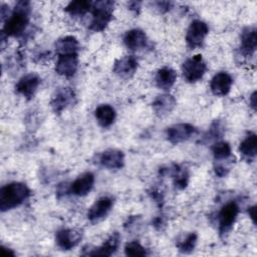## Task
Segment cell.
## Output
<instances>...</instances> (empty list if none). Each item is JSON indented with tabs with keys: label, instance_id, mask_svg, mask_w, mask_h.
Returning <instances> with one entry per match:
<instances>
[{
	"label": "cell",
	"instance_id": "10",
	"mask_svg": "<svg viewBox=\"0 0 257 257\" xmlns=\"http://www.w3.org/2000/svg\"><path fill=\"white\" fill-rule=\"evenodd\" d=\"M82 239V233L79 230L65 228L56 232L55 242L62 250H71L76 247Z\"/></svg>",
	"mask_w": 257,
	"mask_h": 257
},
{
	"label": "cell",
	"instance_id": "14",
	"mask_svg": "<svg viewBox=\"0 0 257 257\" xmlns=\"http://www.w3.org/2000/svg\"><path fill=\"white\" fill-rule=\"evenodd\" d=\"M138 69V60L134 55H126L115 60L112 71L120 78H131Z\"/></svg>",
	"mask_w": 257,
	"mask_h": 257
},
{
	"label": "cell",
	"instance_id": "27",
	"mask_svg": "<svg viewBox=\"0 0 257 257\" xmlns=\"http://www.w3.org/2000/svg\"><path fill=\"white\" fill-rule=\"evenodd\" d=\"M212 154L215 161H224L231 158V147L227 142H217L212 147Z\"/></svg>",
	"mask_w": 257,
	"mask_h": 257
},
{
	"label": "cell",
	"instance_id": "3",
	"mask_svg": "<svg viewBox=\"0 0 257 257\" xmlns=\"http://www.w3.org/2000/svg\"><path fill=\"white\" fill-rule=\"evenodd\" d=\"M114 2L108 0L96 1L92 3V18L89 29L94 32H100L106 28L112 19V10Z\"/></svg>",
	"mask_w": 257,
	"mask_h": 257
},
{
	"label": "cell",
	"instance_id": "36",
	"mask_svg": "<svg viewBox=\"0 0 257 257\" xmlns=\"http://www.w3.org/2000/svg\"><path fill=\"white\" fill-rule=\"evenodd\" d=\"M1 253L4 256H15V253L11 249L6 248L4 246H1Z\"/></svg>",
	"mask_w": 257,
	"mask_h": 257
},
{
	"label": "cell",
	"instance_id": "11",
	"mask_svg": "<svg viewBox=\"0 0 257 257\" xmlns=\"http://www.w3.org/2000/svg\"><path fill=\"white\" fill-rule=\"evenodd\" d=\"M97 164L107 170H119L124 165V155L116 149H108L97 156Z\"/></svg>",
	"mask_w": 257,
	"mask_h": 257
},
{
	"label": "cell",
	"instance_id": "5",
	"mask_svg": "<svg viewBox=\"0 0 257 257\" xmlns=\"http://www.w3.org/2000/svg\"><path fill=\"white\" fill-rule=\"evenodd\" d=\"M238 214H239V206L235 201H230L221 208L218 214L219 232L221 235L228 233L232 229Z\"/></svg>",
	"mask_w": 257,
	"mask_h": 257
},
{
	"label": "cell",
	"instance_id": "20",
	"mask_svg": "<svg viewBox=\"0 0 257 257\" xmlns=\"http://www.w3.org/2000/svg\"><path fill=\"white\" fill-rule=\"evenodd\" d=\"M257 46V31L255 27H247L241 33L240 50L245 56H251Z\"/></svg>",
	"mask_w": 257,
	"mask_h": 257
},
{
	"label": "cell",
	"instance_id": "28",
	"mask_svg": "<svg viewBox=\"0 0 257 257\" xmlns=\"http://www.w3.org/2000/svg\"><path fill=\"white\" fill-rule=\"evenodd\" d=\"M124 254L131 257H141L148 254L146 248L138 241H131L124 246Z\"/></svg>",
	"mask_w": 257,
	"mask_h": 257
},
{
	"label": "cell",
	"instance_id": "24",
	"mask_svg": "<svg viewBox=\"0 0 257 257\" xmlns=\"http://www.w3.org/2000/svg\"><path fill=\"white\" fill-rule=\"evenodd\" d=\"M240 154L247 160L253 161L257 154V136L255 133H249L239 146Z\"/></svg>",
	"mask_w": 257,
	"mask_h": 257
},
{
	"label": "cell",
	"instance_id": "8",
	"mask_svg": "<svg viewBox=\"0 0 257 257\" xmlns=\"http://www.w3.org/2000/svg\"><path fill=\"white\" fill-rule=\"evenodd\" d=\"M114 200L110 196H102L98 198L88 209L87 219L91 223L98 222L105 218L113 207Z\"/></svg>",
	"mask_w": 257,
	"mask_h": 257
},
{
	"label": "cell",
	"instance_id": "12",
	"mask_svg": "<svg viewBox=\"0 0 257 257\" xmlns=\"http://www.w3.org/2000/svg\"><path fill=\"white\" fill-rule=\"evenodd\" d=\"M40 82L41 79L37 74L27 73L17 81L15 84V90L26 99H31L38 89Z\"/></svg>",
	"mask_w": 257,
	"mask_h": 257
},
{
	"label": "cell",
	"instance_id": "19",
	"mask_svg": "<svg viewBox=\"0 0 257 257\" xmlns=\"http://www.w3.org/2000/svg\"><path fill=\"white\" fill-rule=\"evenodd\" d=\"M175 106H176V99L173 95L169 93L158 95L152 103L153 110L158 116H165L171 113V111L175 108Z\"/></svg>",
	"mask_w": 257,
	"mask_h": 257
},
{
	"label": "cell",
	"instance_id": "33",
	"mask_svg": "<svg viewBox=\"0 0 257 257\" xmlns=\"http://www.w3.org/2000/svg\"><path fill=\"white\" fill-rule=\"evenodd\" d=\"M141 4H142V2L132 1V2L128 3V7H130L131 10H133V11L139 13V11H140V9H141Z\"/></svg>",
	"mask_w": 257,
	"mask_h": 257
},
{
	"label": "cell",
	"instance_id": "32",
	"mask_svg": "<svg viewBox=\"0 0 257 257\" xmlns=\"http://www.w3.org/2000/svg\"><path fill=\"white\" fill-rule=\"evenodd\" d=\"M9 7H7L6 5L2 4L1 5V18H2V21H6L8 19V17L10 16L11 13H9Z\"/></svg>",
	"mask_w": 257,
	"mask_h": 257
},
{
	"label": "cell",
	"instance_id": "21",
	"mask_svg": "<svg viewBox=\"0 0 257 257\" xmlns=\"http://www.w3.org/2000/svg\"><path fill=\"white\" fill-rule=\"evenodd\" d=\"M176 80L177 73L172 67L169 66H165L159 69L155 76L156 85L163 90H169L175 84Z\"/></svg>",
	"mask_w": 257,
	"mask_h": 257
},
{
	"label": "cell",
	"instance_id": "9",
	"mask_svg": "<svg viewBox=\"0 0 257 257\" xmlns=\"http://www.w3.org/2000/svg\"><path fill=\"white\" fill-rule=\"evenodd\" d=\"M76 102V95L72 88L62 87L59 88L50 100V105L54 112L60 113L65 108L73 105Z\"/></svg>",
	"mask_w": 257,
	"mask_h": 257
},
{
	"label": "cell",
	"instance_id": "13",
	"mask_svg": "<svg viewBox=\"0 0 257 257\" xmlns=\"http://www.w3.org/2000/svg\"><path fill=\"white\" fill-rule=\"evenodd\" d=\"M120 236L117 232H113L100 246L94 247L92 249H87L83 252V255L87 256H110L116 252L119 247Z\"/></svg>",
	"mask_w": 257,
	"mask_h": 257
},
{
	"label": "cell",
	"instance_id": "6",
	"mask_svg": "<svg viewBox=\"0 0 257 257\" xmlns=\"http://www.w3.org/2000/svg\"><path fill=\"white\" fill-rule=\"evenodd\" d=\"M197 133L198 130L193 124L181 122L169 126L166 131V136L171 144L179 145L190 140Z\"/></svg>",
	"mask_w": 257,
	"mask_h": 257
},
{
	"label": "cell",
	"instance_id": "15",
	"mask_svg": "<svg viewBox=\"0 0 257 257\" xmlns=\"http://www.w3.org/2000/svg\"><path fill=\"white\" fill-rule=\"evenodd\" d=\"M78 68L77 54L59 55L55 64V71L57 74L64 77H71L75 74Z\"/></svg>",
	"mask_w": 257,
	"mask_h": 257
},
{
	"label": "cell",
	"instance_id": "22",
	"mask_svg": "<svg viewBox=\"0 0 257 257\" xmlns=\"http://www.w3.org/2000/svg\"><path fill=\"white\" fill-rule=\"evenodd\" d=\"M78 47L79 44L77 39L71 35L59 38L54 44L55 52L58 56L66 54H77Z\"/></svg>",
	"mask_w": 257,
	"mask_h": 257
},
{
	"label": "cell",
	"instance_id": "25",
	"mask_svg": "<svg viewBox=\"0 0 257 257\" xmlns=\"http://www.w3.org/2000/svg\"><path fill=\"white\" fill-rule=\"evenodd\" d=\"M92 7V2L86 0L71 1L65 7V11L71 16H82Z\"/></svg>",
	"mask_w": 257,
	"mask_h": 257
},
{
	"label": "cell",
	"instance_id": "35",
	"mask_svg": "<svg viewBox=\"0 0 257 257\" xmlns=\"http://www.w3.org/2000/svg\"><path fill=\"white\" fill-rule=\"evenodd\" d=\"M249 103H250L251 108H252L254 111H256V91H254V92L251 94V96H250V98H249Z\"/></svg>",
	"mask_w": 257,
	"mask_h": 257
},
{
	"label": "cell",
	"instance_id": "4",
	"mask_svg": "<svg viewBox=\"0 0 257 257\" xmlns=\"http://www.w3.org/2000/svg\"><path fill=\"white\" fill-rule=\"evenodd\" d=\"M207 70V64L201 54H196L188 58L182 65L183 76L186 81L194 83L199 81Z\"/></svg>",
	"mask_w": 257,
	"mask_h": 257
},
{
	"label": "cell",
	"instance_id": "34",
	"mask_svg": "<svg viewBox=\"0 0 257 257\" xmlns=\"http://www.w3.org/2000/svg\"><path fill=\"white\" fill-rule=\"evenodd\" d=\"M248 214H249V217L251 218L252 222L254 224H256V206H252L248 209Z\"/></svg>",
	"mask_w": 257,
	"mask_h": 257
},
{
	"label": "cell",
	"instance_id": "16",
	"mask_svg": "<svg viewBox=\"0 0 257 257\" xmlns=\"http://www.w3.org/2000/svg\"><path fill=\"white\" fill-rule=\"evenodd\" d=\"M233 83L232 76L225 72L221 71L216 73L210 82V89L214 95L225 96L229 93Z\"/></svg>",
	"mask_w": 257,
	"mask_h": 257
},
{
	"label": "cell",
	"instance_id": "26",
	"mask_svg": "<svg viewBox=\"0 0 257 257\" xmlns=\"http://www.w3.org/2000/svg\"><path fill=\"white\" fill-rule=\"evenodd\" d=\"M197 240H198L197 234L195 232H191V233H188L186 236H184L179 241H177L176 246L180 252L188 254V253H191L195 249Z\"/></svg>",
	"mask_w": 257,
	"mask_h": 257
},
{
	"label": "cell",
	"instance_id": "30",
	"mask_svg": "<svg viewBox=\"0 0 257 257\" xmlns=\"http://www.w3.org/2000/svg\"><path fill=\"white\" fill-rule=\"evenodd\" d=\"M223 135V127L221 125V123L219 121H215L211 127L209 128V131L207 132V134L204 136V140L206 142H210L213 140H217L219 138H221V136Z\"/></svg>",
	"mask_w": 257,
	"mask_h": 257
},
{
	"label": "cell",
	"instance_id": "17",
	"mask_svg": "<svg viewBox=\"0 0 257 257\" xmlns=\"http://www.w3.org/2000/svg\"><path fill=\"white\" fill-rule=\"evenodd\" d=\"M94 185V175L90 172L83 173L77 177L69 186V193L75 196H85L87 195Z\"/></svg>",
	"mask_w": 257,
	"mask_h": 257
},
{
	"label": "cell",
	"instance_id": "2",
	"mask_svg": "<svg viewBox=\"0 0 257 257\" xmlns=\"http://www.w3.org/2000/svg\"><path fill=\"white\" fill-rule=\"evenodd\" d=\"M30 196V190L26 184L12 182L3 186L0 190V210L6 212L20 206Z\"/></svg>",
	"mask_w": 257,
	"mask_h": 257
},
{
	"label": "cell",
	"instance_id": "31",
	"mask_svg": "<svg viewBox=\"0 0 257 257\" xmlns=\"http://www.w3.org/2000/svg\"><path fill=\"white\" fill-rule=\"evenodd\" d=\"M172 2H156L157 7L160 9V11L162 12H166L168 10H170L171 6H172Z\"/></svg>",
	"mask_w": 257,
	"mask_h": 257
},
{
	"label": "cell",
	"instance_id": "18",
	"mask_svg": "<svg viewBox=\"0 0 257 257\" xmlns=\"http://www.w3.org/2000/svg\"><path fill=\"white\" fill-rule=\"evenodd\" d=\"M123 43L127 49L138 51L147 46L148 37L142 29L135 28L125 32L123 36Z\"/></svg>",
	"mask_w": 257,
	"mask_h": 257
},
{
	"label": "cell",
	"instance_id": "29",
	"mask_svg": "<svg viewBox=\"0 0 257 257\" xmlns=\"http://www.w3.org/2000/svg\"><path fill=\"white\" fill-rule=\"evenodd\" d=\"M174 178V186L178 190H184L189 182V174L183 168L173 177Z\"/></svg>",
	"mask_w": 257,
	"mask_h": 257
},
{
	"label": "cell",
	"instance_id": "23",
	"mask_svg": "<svg viewBox=\"0 0 257 257\" xmlns=\"http://www.w3.org/2000/svg\"><path fill=\"white\" fill-rule=\"evenodd\" d=\"M94 116L100 126L108 127L113 123L116 116V112L111 105L100 104L95 108Z\"/></svg>",
	"mask_w": 257,
	"mask_h": 257
},
{
	"label": "cell",
	"instance_id": "1",
	"mask_svg": "<svg viewBox=\"0 0 257 257\" xmlns=\"http://www.w3.org/2000/svg\"><path fill=\"white\" fill-rule=\"evenodd\" d=\"M31 13V6L28 1H18L10 16L4 23L2 32L8 37H16L26 30Z\"/></svg>",
	"mask_w": 257,
	"mask_h": 257
},
{
	"label": "cell",
	"instance_id": "7",
	"mask_svg": "<svg viewBox=\"0 0 257 257\" xmlns=\"http://www.w3.org/2000/svg\"><path fill=\"white\" fill-rule=\"evenodd\" d=\"M208 33L209 27L204 21L199 19L192 21L186 34L187 45L192 49L201 47Z\"/></svg>",
	"mask_w": 257,
	"mask_h": 257
}]
</instances>
